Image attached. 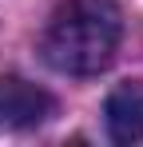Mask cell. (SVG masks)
I'll return each mask as SVG.
<instances>
[{
    "mask_svg": "<svg viewBox=\"0 0 143 147\" xmlns=\"http://www.w3.org/2000/svg\"><path fill=\"white\" fill-rule=\"evenodd\" d=\"M123 16L115 0H60L48 16L40 52L64 76H95L119 52Z\"/></svg>",
    "mask_w": 143,
    "mask_h": 147,
    "instance_id": "1",
    "label": "cell"
},
{
    "mask_svg": "<svg viewBox=\"0 0 143 147\" xmlns=\"http://www.w3.org/2000/svg\"><path fill=\"white\" fill-rule=\"evenodd\" d=\"M56 111V99L20 76H0V131L36 127Z\"/></svg>",
    "mask_w": 143,
    "mask_h": 147,
    "instance_id": "2",
    "label": "cell"
},
{
    "mask_svg": "<svg viewBox=\"0 0 143 147\" xmlns=\"http://www.w3.org/2000/svg\"><path fill=\"white\" fill-rule=\"evenodd\" d=\"M107 135L115 143H139L143 139V80H127L103 103Z\"/></svg>",
    "mask_w": 143,
    "mask_h": 147,
    "instance_id": "3",
    "label": "cell"
}]
</instances>
